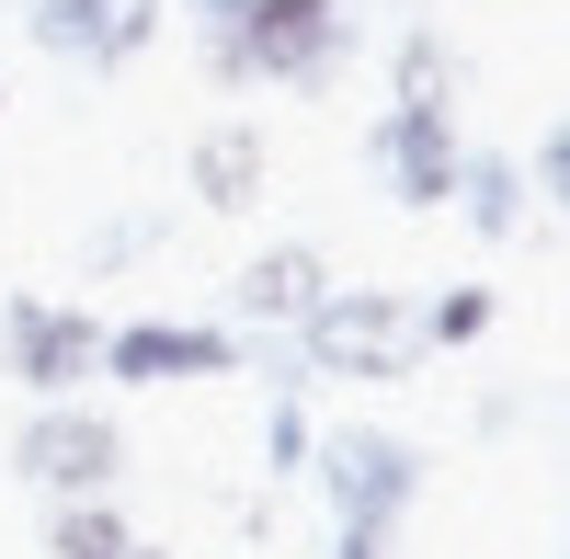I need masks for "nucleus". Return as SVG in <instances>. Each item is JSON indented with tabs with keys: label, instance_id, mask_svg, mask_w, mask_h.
<instances>
[{
	"label": "nucleus",
	"instance_id": "obj_9",
	"mask_svg": "<svg viewBox=\"0 0 570 559\" xmlns=\"http://www.w3.org/2000/svg\"><path fill=\"white\" fill-rule=\"evenodd\" d=\"M320 297H331V252L320 241H263L240 274H228V332L240 343H285Z\"/></svg>",
	"mask_w": 570,
	"mask_h": 559
},
{
	"label": "nucleus",
	"instance_id": "obj_13",
	"mask_svg": "<svg viewBox=\"0 0 570 559\" xmlns=\"http://www.w3.org/2000/svg\"><path fill=\"white\" fill-rule=\"evenodd\" d=\"M137 526L115 514V491L104 502H46V559H126Z\"/></svg>",
	"mask_w": 570,
	"mask_h": 559
},
{
	"label": "nucleus",
	"instance_id": "obj_18",
	"mask_svg": "<svg viewBox=\"0 0 570 559\" xmlns=\"http://www.w3.org/2000/svg\"><path fill=\"white\" fill-rule=\"evenodd\" d=\"M331 559H400V537H354V526H331Z\"/></svg>",
	"mask_w": 570,
	"mask_h": 559
},
{
	"label": "nucleus",
	"instance_id": "obj_15",
	"mask_svg": "<svg viewBox=\"0 0 570 559\" xmlns=\"http://www.w3.org/2000/svg\"><path fill=\"white\" fill-rule=\"evenodd\" d=\"M308 445H320L308 400H297V389H274V411H263V480H308Z\"/></svg>",
	"mask_w": 570,
	"mask_h": 559
},
{
	"label": "nucleus",
	"instance_id": "obj_2",
	"mask_svg": "<svg viewBox=\"0 0 570 559\" xmlns=\"http://www.w3.org/2000/svg\"><path fill=\"white\" fill-rule=\"evenodd\" d=\"M308 480L331 502V526H354V537H400L422 514V491H434V445L400 434V423H331L308 445Z\"/></svg>",
	"mask_w": 570,
	"mask_h": 559
},
{
	"label": "nucleus",
	"instance_id": "obj_20",
	"mask_svg": "<svg viewBox=\"0 0 570 559\" xmlns=\"http://www.w3.org/2000/svg\"><path fill=\"white\" fill-rule=\"evenodd\" d=\"M0 104H12V91H0Z\"/></svg>",
	"mask_w": 570,
	"mask_h": 559
},
{
	"label": "nucleus",
	"instance_id": "obj_16",
	"mask_svg": "<svg viewBox=\"0 0 570 559\" xmlns=\"http://www.w3.org/2000/svg\"><path fill=\"white\" fill-rule=\"evenodd\" d=\"M160 228H171V217H149V206H137V217H104V228L80 241V286H104V274H126L137 252L160 241Z\"/></svg>",
	"mask_w": 570,
	"mask_h": 559
},
{
	"label": "nucleus",
	"instance_id": "obj_8",
	"mask_svg": "<svg viewBox=\"0 0 570 559\" xmlns=\"http://www.w3.org/2000/svg\"><path fill=\"white\" fill-rule=\"evenodd\" d=\"M104 377L115 389H206V377H240V332H228V320H115V332H104Z\"/></svg>",
	"mask_w": 570,
	"mask_h": 559
},
{
	"label": "nucleus",
	"instance_id": "obj_7",
	"mask_svg": "<svg viewBox=\"0 0 570 559\" xmlns=\"http://www.w3.org/2000/svg\"><path fill=\"white\" fill-rule=\"evenodd\" d=\"M160 23H171V0H35V12H23L35 58H58V69H80V80L137 69V58L160 46Z\"/></svg>",
	"mask_w": 570,
	"mask_h": 559
},
{
	"label": "nucleus",
	"instance_id": "obj_3",
	"mask_svg": "<svg viewBox=\"0 0 570 559\" xmlns=\"http://www.w3.org/2000/svg\"><path fill=\"white\" fill-rule=\"evenodd\" d=\"M285 354H297V377L400 389L411 365H422V332H411V297H400V286H331L297 332H285Z\"/></svg>",
	"mask_w": 570,
	"mask_h": 559
},
{
	"label": "nucleus",
	"instance_id": "obj_14",
	"mask_svg": "<svg viewBox=\"0 0 570 559\" xmlns=\"http://www.w3.org/2000/svg\"><path fill=\"white\" fill-rule=\"evenodd\" d=\"M491 320H502L491 286H445V297L411 308V332H422V354H468V343H491Z\"/></svg>",
	"mask_w": 570,
	"mask_h": 559
},
{
	"label": "nucleus",
	"instance_id": "obj_6",
	"mask_svg": "<svg viewBox=\"0 0 570 559\" xmlns=\"http://www.w3.org/2000/svg\"><path fill=\"white\" fill-rule=\"evenodd\" d=\"M456 160H468L456 115H434V104H376V126H365V171H376V195H389V206L445 217V206H456Z\"/></svg>",
	"mask_w": 570,
	"mask_h": 559
},
{
	"label": "nucleus",
	"instance_id": "obj_10",
	"mask_svg": "<svg viewBox=\"0 0 570 559\" xmlns=\"http://www.w3.org/2000/svg\"><path fill=\"white\" fill-rule=\"evenodd\" d=\"M183 183H195L206 217H252L263 183H274V137L252 115H217V126H195V149H183Z\"/></svg>",
	"mask_w": 570,
	"mask_h": 559
},
{
	"label": "nucleus",
	"instance_id": "obj_17",
	"mask_svg": "<svg viewBox=\"0 0 570 559\" xmlns=\"http://www.w3.org/2000/svg\"><path fill=\"white\" fill-rule=\"evenodd\" d=\"M525 195L570 217V115H559V126H537V160H525Z\"/></svg>",
	"mask_w": 570,
	"mask_h": 559
},
{
	"label": "nucleus",
	"instance_id": "obj_12",
	"mask_svg": "<svg viewBox=\"0 0 570 559\" xmlns=\"http://www.w3.org/2000/svg\"><path fill=\"white\" fill-rule=\"evenodd\" d=\"M456 91H468L456 35H445V23H400V46H389V104H434V115H456Z\"/></svg>",
	"mask_w": 570,
	"mask_h": 559
},
{
	"label": "nucleus",
	"instance_id": "obj_21",
	"mask_svg": "<svg viewBox=\"0 0 570 559\" xmlns=\"http://www.w3.org/2000/svg\"><path fill=\"white\" fill-rule=\"evenodd\" d=\"M252 559H263V548H252Z\"/></svg>",
	"mask_w": 570,
	"mask_h": 559
},
{
	"label": "nucleus",
	"instance_id": "obj_19",
	"mask_svg": "<svg viewBox=\"0 0 570 559\" xmlns=\"http://www.w3.org/2000/svg\"><path fill=\"white\" fill-rule=\"evenodd\" d=\"M126 559H171V548H149V537H137V548H126Z\"/></svg>",
	"mask_w": 570,
	"mask_h": 559
},
{
	"label": "nucleus",
	"instance_id": "obj_1",
	"mask_svg": "<svg viewBox=\"0 0 570 559\" xmlns=\"http://www.w3.org/2000/svg\"><path fill=\"white\" fill-rule=\"evenodd\" d=\"M183 35L217 91H320L365 46L354 0H183Z\"/></svg>",
	"mask_w": 570,
	"mask_h": 559
},
{
	"label": "nucleus",
	"instance_id": "obj_11",
	"mask_svg": "<svg viewBox=\"0 0 570 559\" xmlns=\"http://www.w3.org/2000/svg\"><path fill=\"white\" fill-rule=\"evenodd\" d=\"M456 217H468V241L513 252V241H525V217H537L525 160H513V149H468V160H456Z\"/></svg>",
	"mask_w": 570,
	"mask_h": 559
},
{
	"label": "nucleus",
	"instance_id": "obj_5",
	"mask_svg": "<svg viewBox=\"0 0 570 559\" xmlns=\"http://www.w3.org/2000/svg\"><path fill=\"white\" fill-rule=\"evenodd\" d=\"M0 377H12L23 400H80L91 377H104V320H91L80 297H0Z\"/></svg>",
	"mask_w": 570,
	"mask_h": 559
},
{
	"label": "nucleus",
	"instance_id": "obj_4",
	"mask_svg": "<svg viewBox=\"0 0 570 559\" xmlns=\"http://www.w3.org/2000/svg\"><path fill=\"white\" fill-rule=\"evenodd\" d=\"M12 480H35L46 502H104L126 480V423L104 400H35L12 423Z\"/></svg>",
	"mask_w": 570,
	"mask_h": 559
}]
</instances>
